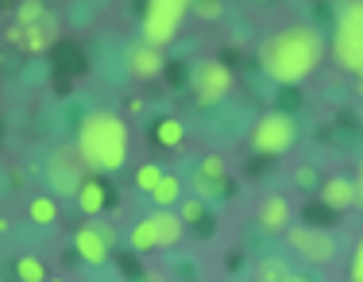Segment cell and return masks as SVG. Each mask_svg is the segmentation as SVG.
<instances>
[{
	"instance_id": "obj_1",
	"label": "cell",
	"mask_w": 363,
	"mask_h": 282,
	"mask_svg": "<svg viewBox=\"0 0 363 282\" xmlns=\"http://www.w3.org/2000/svg\"><path fill=\"white\" fill-rule=\"evenodd\" d=\"M325 55V35L313 23H294V28L274 31L259 50V66L271 81L279 85H298L317 70Z\"/></svg>"
},
{
	"instance_id": "obj_2",
	"label": "cell",
	"mask_w": 363,
	"mask_h": 282,
	"mask_svg": "<svg viewBox=\"0 0 363 282\" xmlns=\"http://www.w3.org/2000/svg\"><path fill=\"white\" fill-rule=\"evenodd\" d=\"M77 151H82L89 170L112 174L128 162V124L108 108L85 113L82 124H77Z\"/></svg>"
},
{
	"instance_id": "obj_3",
	"label": "cell",
	"mask_w": 363,
	"mask_h": 282,
	"mask_svg": "<svg viewBox=\"0 0 363 282\" xmlns=\"http://www.w3.org/2000/svg\"><path fill=\"white\" fill-rule=\"evenodd\" d=\"M333 55L344 70L356 74L363 81V0H356V4H336Z\"/></svg>"
},
{
	"instance_id": "obj_4",
	"label": "cell",
	"mask_w": 363,
	"mask_h": 282,
	"mask_svg": "<svg viewBox=\"0 0 363 282\" xmlns=\"http://www.w3.org/2000/svg\"><path fill=\"white\" fill-rule=\"evenodd\" d=\"M85 170L89 167H85L77 143H62V147H55L47 159V186L58 198H77V190H82V182H85Z\"/></svg>"
},
{
	"instance_id": "obj_5",
	"label": "cell",
	"mask_w": 363,
	"mask_h": 282,
	"mask_svg": "<svg viewBox=\"0 0 363 282\" xmlns=\"http://www.w3.org/2000/svg\"><path fill=\"white\" fill-rule=\"evenodd\" d=\"M186 12H189L186 0H151V4H143V43L155 50L167 47L178 35V23Z\"/></svg>"
},
{
	"instance_id": "obj_6",
	"label": "cell",
	"mask_w": 363,
	"mask_h": 282,
	"mask_svg": "<svg viewBox=\"0 0 363 282\" xmlns=\"http://www.w3.org/2000/svg\"><path fill=\"white\" fill-rule=\"evenodd\" d=\"M294 143H298V120L290 113L263 116L252 132V151H259V155H286Z\"/></svg>"
},
{
	"instance_id": "obj_7",
	"label": "cell",
	"mask_w": 363,
	"mask_h": 282,
	"mask_svg": "<svg viewBox=\"0 0 363 282\" xmlns=\"http://www.w3.org/2000/svg\"><path fill=\"white\" fill-rule=\"evenodd\" d=\"M232 85H236L232 70H228L224 62H217V58H205V62H197L194 74H189V89H194L197 105H220V101L232 93Z\"/></svg>"
},
{
	"instance_id": "obj_8",
	"label": "cell",
	"mask_w": 363,
	"mask_h": 282,
	"mask_svg": "<svg viewBox=\"0 0 363 282\" xmlns=\"http://www.w3.org/2000/svg\"><path fill=\"white\" fill-rule=\"evenodd\" d=\"M286 244L309 263H333V255H336V240L325 228H309V225L286 228Z\"/></svg>"
},
{
	"instance_id": "obj_9",
	"label": "cell",
	"mask_w": 363,
	"mask_h": 282,
	"mask_svg": "<svg viewBox=\"0 0 363 282\" xmlns=\"http://www.w3.org/2000/svg\"><path fill=\"white\" fill-rule=\"evenodd\" d=\"M255 220H259V228H263V232H271V236L286 232V225H290V201L282 198V193H267V198L259 201V209H255Z\"/></svg>"
},
{
	"instance_id": "obj_10",
	"label": "cell",
	"mask_w": 363,
	"mask_h": 282,
	"mask_svg": "<svg viewBox=\"0 0 363 282\" xmlns=\"http://www.w3.org/2000/svg\"><path fill=\"white\" fill-rule=\"evenodd\" d=\"M74 252L82 255L89 267H101V263H108V252H112V247H108V240H105V236H101L93 225H82V228L74 232Z\"/></svg>"
},
{
	"instance_id": "obj_11",
	"label": "cell",
	"mask_w": 363,
	"mask_h": 282,
	"mask_svg": "<svg viewBox=\"0 0 363 282\" xmlns=\"http://www.w3.org/2000/svg\"><path fill=\"white\" fill-rule=\"evenodd\" d=\"M74 201H77V209H82L85 217H101V213L108 209V201H112V190L101 182V178H85Z\"/></svg>"
},
{
	"instance_id": "obj_12",
	"label": "cell",
	"mask_w": 363,
	"mask_h": 282,
	"mask_svg": "<svg viewBox=\"0 0 363 282\" xmlns=\"http://www.w3.org/2000/svg\"><path fill=\"white\" fill-rule=\"evenodd\" d=\"M321 201L336 213L352 209V205H356V182H352V178H325L321 182Z\"/></svg>"
},
{
	"instance_id": "obj_13",
	"label": "cell",
	"mask_w": 363,
	"mask_h": 282,
	"mask_svg": "<svg viewBox=\"0 0 363 282\" xmlns=\"http://www.w3.org/2000/svg\"><path fill=\"white\" fill-rule=\"evenodd\" d=\"M151 225H155V247H174L182 240V232H186L182 217H178V213H170V209L151 213Z\"/></svg>"
},
{
	"instance_id": "obj_14",
	"label": "cell",
	"mask_w": 363,
	"mask_h": 282,
	"mask_svg": "<svg viewBox=\"0 0 363 282\" xmlns=\"http://www.w3.org/2000/svg\"><path fill=\"white\" fill-rule=\"evenodd\" d=\"M128 70H132L135 78H155V74L162 70V50L147 47V43H135V47L128 50Z\"/></svg>"
},
{
	"instance_id": "obj_15",
	"label": "cell",
	"mask_w": 363,
	"mask_h": 282,
	"mask_svg": "<svg viewBox=\"0 0 363 282\" xmlns=\"http://www.w3.org/2000/svg\"><path fill=\"white\" fill-rule=\"evenodd\" d=\"M55 35H58V20L47 12V16H43V20L35 23V28H23V47L35 50V55H43V50L55 43Z\"/></svg>"
},
{
	"instance_id": "obj_16",
	"label": "cell",
	"mask_w": 363,
	"mask_h": 282,
	"mask_svg": "<svg viewBox=\"0 0 363 282\" xmlns=\"http://www.w3.org/2000/svg\"><path fill=\"white\" fill-rule=\"evenodd\" d=\"M151 140L159 143V147H182V140H186V124H182L178 116H159V120L151 124Z\"/></svg>"
},
{
	"instance_id": "obj_17",
	"label": "cell",
	"mask_w": 363,
	"mask_h": 282,
	"mask_svg": "<svg viewBox=\"0 0 363 282\" xmlns=\"http://www.w3.org/2000/svg\"><path fill=\"white\" fill-rule=\"evenodd\" d=\"M228 190H232L228 178H205V174L194 170V193L201 201H220V198H228Z\"/></svg>"
},
{
	"instance_id": "obj_18",
	"label": "cell",
	"mask_w": 363,
	"mask_h": 282,
	"mask_svg": "<svg viewBox=\"0 0 363 282\" xmlns=\"http://www.w3.org/2000/svg\"><path fill=\"white\" fill-rule=\"evenodd\" d=\"M151 201L159 205V209L178 205V201H182V178H178V174H162V182L151 190Z\"/></svg>"
},
{
	"instance_id": "obj_19",
	"label": "cell",
	"mask_w": 363,
	"mask_h": 282,
	"mask_svg": "<svg viewBox=\"0 0 363 282\" xmlns=\"http://www.w3.org/2000/svg\"><path fill=\"white\" fill-rule=\"evenodd\" d=\"M286 278H290L286 259H279V255H267V259H259V267H255V282H286Z\"/></svg>"
},
{
	"instance_id": "obj_20",
	"label": "cell",
	"mask_w": 363,
	"mask_h": 282,
	"mask_svg": "<svg viewBox=\"0 0 363 282\" xmlns=\"http://www.w3.org/2000/svg\"><path fill=\"white\" fill-rule=\"evenodd\" d=\"M16 278L20 282H47V267H43L35 255H20L16 259Z\"/></svg>"
},
{
	"instance_id": "obj_21",
	"label": "cell",
	"mask_w": 363,
	"mask_h": 282,
	"mask_svg": "<svg viewBox=\"0 0 363 282\" xmlns=\"http://www.w3.org/2000/svg\"><path fill=\"white\" fill-rule=\"evenodd\" d=\"M31 220H35V225H55L58 220V201L47 198V193H39V198L31 201Z\"/></svg>"
},
{
	"instance_id": "obj_22",
	"label": "cell",
	"mask_w": 363,
	"mask_h": 282,
	"mask_svg": "<svg viewBox=\"0 0 363 282\" xmlns=\"http://www.w3.org/2000/svg\"><path fill=\"white\" fill-rule=\"evenodd\" d=\"M128 244H132L135 252H151V247H155V225H151V217H143L140 225L128 232Z\"/></svg>"
},
{
	"instance_id": "obj_23",
	"label": "cell",
	"mask_w": 363,
	"mask_h": 282,
	"mask_svg": "<svg viewBox=\"0 0 363 282\" xmlns=\"http://www.w3.org/2000/svg\"><path fill=\"white\" fill-rule=\"evenodd\" d=\"M47 16V8L35 4V0H28V4H20L16 8V20H20V28H35V23Z\"/></svg>"
},
{
	"instance_id": "obj_24",
	"label": "cell",
	"mask_w": 363,
	"mask_h": 282,
	"mask_svg": "<svg viewBox=\"0 0 363 282\" xmlns=\"http://www.w3.org/2000/svg\"><path fill=\"white\" fill-rule=\"evenodd\" d=\"M162 174H167V170H162V167H140V170H135V186H140V190H147V193H151L155 186L162 182Z\"/></svg>"
},
{
	"instance_id": "obj_25",
	"label": "cell",
	"mask_w": 363,
	"mask_h": 282,
	"mask_svg": "<svg viewBox=\"0 0 363 282\" xmlns=\"http://www.w3.org/2000/svg\"><path fill=\"white\" fill-rule=\"evenodd\" d=\"M182 225H197V220L205 217V201L201 198H189V201H182Z\"/></svg>"
},
{
	"instance_id": "obj_26",
	"label": "cell",
	"mask_w": 363,
	"mask_h": 282,
	"mask_svg": "<svg viewBox=\"0 0 363 282\" xmlns=\"http://www.w3.org/2000/svg\"><path fill=\"white\" fill-rule=\"evenodd\" d=\"M197 174H205V178H228V174H224V159H217V155L201 159V167H197Z\"/></svg>"
},
{
	"instance_id": "obj_27",
	"label": "cell",
	"mask_w": 363,
	"mask_h": 282,
	"mask_svg": "<svg viewBox=\"0 0 363 282\" xmlns=\"http://www.w3.org/2000/svg\"><path fill=\"white\" fill-rule=\"evenodd\" d=\"M348 282H363V236H359L356 255H352V263H348Z\"/></svg>"
},
{
	"instance_id": "obj_28",
	"label": "cell",
	"mask_w": 363,
	"mask_h": 282,
	"mask_svg": "<svg viewBox=\"0 0 363 282\" xmlns=\"http://www.w3.org/2000/svg\"><path fill=\"white\" fill-rule=\"evenodd\" d=\"M220 12H224V4H217V0H205V4H197V16H205V20H217Z\"/></svg>"
},
{
	"instance_id": "obj_29",
	"label": "cell",
	"mask_w": 363,
	"mask_h": 282,
	"mask_svg": "<svg viewBox=\"0 0 363 282\" xmlns=\"http://www.w3.org/2000/svg\"><path fill=\"white\" fill-rule=\"evenodd\" d=\"M4 39H8V43H16V47H23V28H20V23H12V28L4 31Z\"/></svg>"
},
{
	"instance_id": "obj_30",
	"label": "cell",
	"mask_w": 363,
	"mask_h": 282,
	"mask_svg": "<svg viewBox=\"0 0 363 282\" xmlns=\"http://www.w3.org/2000/svg\"><path fill=\"white\" fill-rule=\"evenodd\" d=\"M356 205L363 209V162L356 167Z\"/></svg>"
},
{
	"instance_id": "obj_31",
	"label": "cell",
	"mask_w": 363,
	"mask_h": 282,
	"mask_svg": "<svg viewBox=\"0 0 363 282\" xmlns=\"http://www.w3.org/2000/svg\"><path fill=\"white\" fill-rule=\"evenodd\" d=\"M93 228H97V232H101V236H105V240H108V247H112V244H116V232H112V228H108V225H97V220H93Z\"/></svg>"
},
{
	"instance_id": "obj_32",
	"label": "cell",
	"mask_w": 363,
	"mask_h": 282,
	"mask_svg": "<svg viewBox=\"0 0 363 282\" xmlns=\"http://www.w3.org/2000/svg\"><path fill=\"white\" fill-rule=\"evenodd\" d=\"M286 282H313V278H309V275H290Z\"/></svg>"
},
{
	"instance_id": "obj_33",
	"label": "cell",
	"mask_w": 363,
	"mask_h": 282,
	"mask_svg": "<svg viewBox=\"0 0 363 282\" xmlns=\"http://www.w3.org/2000/svg\"><path fill=\"white\" fill-rule=\"evenodd\" d=\"M143 282H162V275H143Z\"/></svg>"
},
{
	"instance_id": "obj_34",
	"label": "cell",
	"mask_w": 363,
	"mask_h": 282,
	"mask_svg": "<svg viewBox=\"0 0 363 282\" xmlns=\"http://www.w3.org/2000/svg\"><path fill=\"white\" fill-rule=\"evenodd\" d=\"M47 282H66V278H47Z\"/></svg>"
},
{
	"instance_id": "obj_35",
	"label": "cell",
	"mask_w": 363,
	"mask_h": 282,
	"mask_svg": "<svg viewBox=\"0 0 363 282\" xmlns=\"http://www.w3.org/2000/svg\"><path fill=\"white\" fill-rule=\"evenodd\" d=\"M359 93H363V81H359Z\"/></svg>"
}]
</instances>
